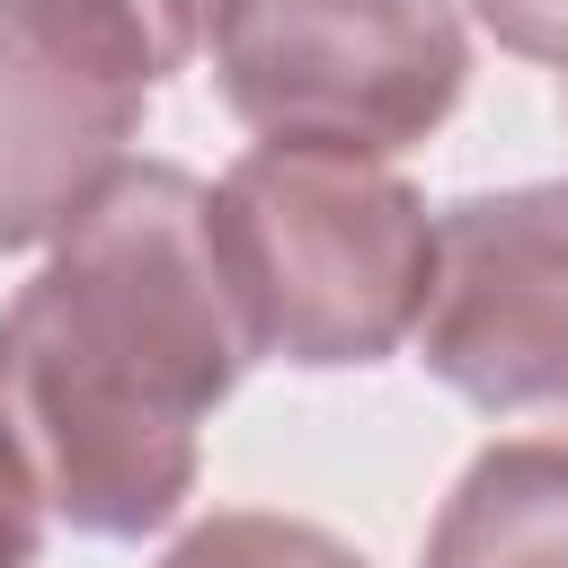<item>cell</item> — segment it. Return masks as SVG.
<instances>
[{
    "mask_svg": "<svg viewBox=\"0 0 568 568\" xmlns=\"http://www.w3.org/2000/svg\"><path fill=\"white\" fill-rule=\"evenodd\" d=\"M248 337L213 195L178 169H133L0 320V399L89 532H142L178 506L186 435Z\"/></svg>",
    "mask_w": 568,
    "mask_h": 568,
    "instance_id": "6da1fadb",
    "label": "cell"
},
{
    "mask_svg": "<svg viewBox=\"0 0 568 568\" xmlns=\"http://www.w3.org/2000/svg\"><path fill=\"white\" fill-rule=\"evenodd\" d=\"M213 240L248 328L302 364L373 355L435 284V231L417 204L328 142H266L222 186Z\"/></svg>",
    "mask_w": 568,
    "mask_h": 568,
    "instance_id": "7a4b0ae2",
    "label": "cell"
},
{
    "mask_svg": "<svg viewBox=\"0 0 568 568\" xmlns=\"http://www.w3.org/2000/svg\"><path fill=\"white\" fill-rule=\"evenodd\" d=\"M222 71L275 142L382 151L444 115L462 44L435 0H231Z\"/></svg>",
    "mask_w": 568,
    "mask_h": 568,
    "instance_id": "3957f363",
    "label": "cell"
},
{
    "mask_svg": "<svg viewBox=\"0 0 568 568\" xmlns=\"http://www.w3.org/2000/svg\"><path fill=\"white\" fill-rule=\"evenodd\" d=\"M435 248L444 284H426V364L470 399L568 390V195L462 204Z\"/></svg>",
    "mask_w": 568,
    "mask_h": 568,
    "instance_id": "277c9868",
    "label": "cell"
},
{
    "mask_svg": "<svg viewBox=\"0 0 568 568\" xmlns=\"http://www.w3.org/2000/svg\"><path fill=\"white\" fill-rule=\"evenodd\" d=\"M142 71L98 53L89 36L9 9L0 18V240L62 222L80 178L115 151Z\"/></svg>",
    "mask_w": 568,
    "mask_h": 568,
    "instance_id": "5b68a950",
    "label": "cell"
},
{
    "mask_svg": "<svg viewBox=\"0 0 568 568\" xmlns=\"http://www.w3.org/2000/svg\"><path fill=\"white\" fill-rule=\"evenodd\" d=\"M435 568H568V453L515 444L470 470Z\"/></svg>",
    "mask_w": 568,
    "mask_h": 568,
    "instance_id": "8992f818",
    "label": "cell"
},
{
    "mask_svg": "<svg viewBox=\"0 0 568 568\" xmlns=\"http://www.w3.org/2000/svg\"><path fill=\"white\" fill-rule=\"evenodd\" d=\"M169 568H355V559L284 524H222V532H195Z\"/></svg>",
    "mask_w": 568,
    "mask_h": 568,
    "instance_id": "52a82bcc",
    "label": "cell"
},
{
    "mask_svg": "<svg viewBox=\"0 0 568 568\" xmlns=\"http://www.w3.org/2000/svg\"><path fill=\"white\" fill-rule=\"evenodd\" d=\"M515 44H532V53H568V0H479Z\"/></svg>",
    "mask_w": 568,
    "mask_h": 568,
    "instance_id": "ba28073f",
    "label": "cell"
},
{
    "mask_svg": "<svg viewBox=\"0 0 568 568\" xmlns=\"http://www.w3.org/2000/svg\"><path fill=\"white\" fill-rule=\"evenodd\" d=\"M27 559V497H18V470H9V444H0V568Z\"/></svg>",
    "mask_w": 568,
    "mask_h": 568,
    "instance_id": "9c48e42d",
    "label": "cell"
}]
</instances>
